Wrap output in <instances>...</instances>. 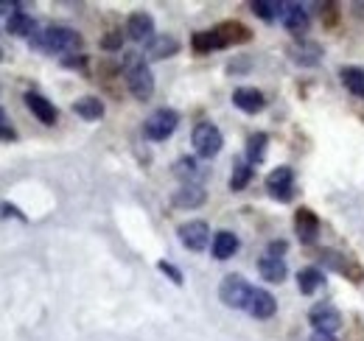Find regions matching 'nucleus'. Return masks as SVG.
<instances>
[{"instance_id": "f257e3e1", "label": "nucleus", "mask_w": 364, "mask_h": 341, "mask_svg": "<svg viewBox=\"0 0 364 341\" xmlns=\"http://www.w3.org/2000/svg\"><path fill=\"white\" fill-rule=\"evenodd\" d=\"M28 43L34 50H43V53H76L82 48V34L68 26H48L43 31H37Z\"/></svg>"}, {"instance_id": "f03ea898", "label": "nucleus", "mask_w": 364, "mask_h": 341, "mask_svg": "<svg viewBox=\"0 0 364 341\" xmlns=\"http://www.w3.org/2000/svg\"><path fill=\"white\" fill-rule=\"evenodd\" d=\"M124 76H127V87L135 95L137 101H149L154 95V76L146 65V59L137 50H127L124 53Z\"/></svg>"}, {"instance_id": "7ed1b4c3", "label": "nucleus", "mask_w": 364, "mask_h": 341, "mask_svg": "<svg viewBox=\"0 0 364 341\" xmlns=\"http://www.w3.org/2000/svg\"><path fill=\"white\" fill-rule=\"evenodd\" d=\"M191 143H193V151H196L202 160H213V157L222 151L225 137H222V131L213 126L210 121H202V124L193 126Z\"/></svg>"}, {"instance_id": "20e7f679", "label": "nucleus", "mask_w": 364, "mask_h": 341, "mask_svg": "<svg viewBox=\"0 0 364 341\" xmlns=\"http://www.w3.org/2000/svg\"><path fill=\"white\" fill-rule=\"evenodd\" d=\"M177 126H180V112L163 107V109H157V112H151V115L146 118L143 134H146L149 140H154V143H163V140H168V137L177 131Z\"/></svg>"}, {"instance_id": "39448f33", "label": "nucleus", "mask_w": 364, "mask_h": 341, "mask_svg": "<svg viewBox=\"0 0 364 341\" xmlns=\"http://www.w3.org/2000/svg\"><path fill=\"white\" fill-rule=\"evenodd\" d=\"M250 297H252V286L241 274H228L219 286V299L232 310H247Z\"/></svg>"}, {"instance_id": "423d86ee", "label": "nucleus", "mask_w": 364, "mask_h": 341, "mask_svg": "<svg viewBox=\"0 0 364 341\" xmlns=\"http://www.w3.org/2000/svg\"><path fill=\"white\" fill-rule=\"evenodd\" d=\"M177 235H180L182 247L191 252H202L210 244V227L205 221H185L177 229Z\"/></svg>"}, {"instance_id": "0eeeda50", "label": "nucleus", "mask_w": 364, "mask_h": 341, "mask_svg": "<svg viewBox=\"0 0 364 341\" xmlns=\"http://www.w3.org/2000/svg\"><path fill=\"white\" fill-rule=\"evenodd\" d=\"M267 190L277 202H291L294 196V170L289 166H280L267 176Z\"/></svg>"}, {"instance_id": "6e6552de", "label": "nucleus", "mask_w": 364, "mask_h": 341, "mask_svg": "<svg viewBox=\"0 0 364 341\" xmlns=\"http://www.w3.org/2000/svg\"><path fill=\"white\" fill-rule=\"evenodd\" d=\"M309 322H311V328L317 330V333H336L339 330V325H342V313L333 308V305H328V302H319L311 308V313H309Z\"/></svg>"}, {"instance_id": "1a4fd4ad", "label": "nucleus", "mask_w": 364, "mask_h": 341, "mask_svg": "<svg viewBox=\"0 0 364 341\" xmlns=\"http://www.w3.org/2000/svg\"><path fill=\"white\" fill-rule=\"evenodd\" d=\"M280 20H283V28H286L289 34H294V37H303V34H309V26H311V20H309V11H306V6H300V3H283Z\"/></svg>"}, {"instance_id": "9d476101", "label": "nucleus", "mask_w": 364, "mask_h": 341, "mask_svg": "<svg viewBox=\"0 0 364 341\" xmlns=\"http://www.w3.org/2000/svg\"><path fill=\"white\" fill-rule=\"evenodd\" d=\"M127 34H129V40H135V43H151L157 34H154V17L149 14V11H135V14H129V20H127Z\"/></svg>"}, {"instance_id": "9b49d317", "label": "nucleus", "mask_w": 364, "mask_h": 341, "mask_svg": "<svg viewBox=\"0 0 364 341\" xmlns=\"http://www.w3.org/2000/svg\"><path fill=\"white\" fill-rule=\"evenodd\" d=\"M26 107H28L31 115H34L40 124H46V126H53V124L59 121V109L53 107V101H48L46 95H40V92H26Z\"/></svg>"}, {"instance_id": "f8f14e48", "label": "nucleus", "mask_w": 364, "mask_h": 341, "mask_svg": "<svg viewBox=\"0 0 364 341\" xmlns=\"http://www.w3.org/2000/svg\"><path fill=\"white\" fill-rule=\"evenodd\" d=\"M289 56L300 67H317L319 59H322V48L317 43H311V40H297L289 48Z\"/></svg>"}, {"instance_id": "ddd939ff", "label": "nucleus", "mask_w": 364, "mask_h": 341, "mask_svg": "<svg viewBox=\"0 0 364 341\" xmlns=\"http://www.w3.org/2000/svg\"><path fill=\"white\" fill-rule=\"evenodd\" d=\"M294 232L300 235V241L303 244H314L319 235V218L314 210H309V207H300L297 213H294Z\"/></svg>"}, {"instance_id": "4468645a", "label": "nucleus", "mask_w": 364, "mask_h": 341, "mask_svg": "<svg viewBox=\"0 0 364 341\" xmlns=\"http://www.w3.org/2000/svg\"><path fill=\"white\" fill-rule=\"evenodd\" d=\"M232 104H235L241 112L255 115V112H261V109H264L267 98H264V92H261V90H255V87H238V90L232 92Z\"/></svg>"}, {"instance_id": "2eb2a0df", "label": "nucleus", "mask_w": 364, "mask_h": 341, "mask_svg": "<svg viewBox=\"0 0 364 341\" xmlns=\"http://www.w3.org/2000/svg\"><path fill=\"white\" fill-rule=\"evenodd\" d=\"M205 199H208V193H205L202 185H182L180 190H174L171 205H174V207H182V210H193V207H202Z\"/></svg>"}, {"instance_id": "dca6fc26", "label": "nucleus", "mask_w": 364, "mask_h": 341, "mask_svg": "<svg viewBox=\"0 0 364 341\" xmlns=\"http://www.w3.org/2000/svg\"><path fill=\"white\" fill-rule=\"evenodd\" d=\"M247 310H250V316H255V319H269V316H274V310H277V302H274V297L269 291L252 288V297H250Z\"/></svg>"}, {"instance_id": "f3484780", "label": "nucleus", "mask_w": 364, "mask_h": 341, "mask_svg": "<svg viewBox=\"0 0 364 341\" xmlns=\"http://www.w3.org/2000/svg\"><path fill=\"white\" fill-rule=\"evenodd\" d=\"M6 31L11 34V37H34L37 34V23H34V17L31 14H26V11H11L9 14V20H6Z\"/></svg>"}, {"instance_id": "a211bd4d", "label": "nucleus", "mask_w": 364, "mask_h": 341, "mask_svg": "<svg viewBox=\"0 0 364 341\" xmlns=\"http://www.w3.org/2000/svg\"><path fill=\"white\" fill-rule=\"evenodd\" d=\"M180 50V40H174L171 34H157L151 43H146V56L149 59H168V56H174Z\"/></svg>"}, {"instance_id": "6ab92c4d", "label": "nucleus", "mask_w": 364, "mask_h": 341, "mask_svg": "<svg viewBox=\"0 0 364 341\" xmlns=\"http://www.w3.org/2000/svg\"><path fill=\"white\" fill-rule=\"evenodd\" d=\"M210 249H213V257H216V260H230V257L238 252V235H232L230 229L216 232Z\"/></svg>"}, {"instance_id": "aec40b11", "label": "nucleus", "mask_w": 364, "mask_h": 341, "mask_svg": "<svg viewBox=\"0 0 364 341\" xmlns=\"http://www.w3.org/2000/svg\"><path fill=\"white\" fill-rule=\"evenodd\" d=\"M191 48H193L196 53H210V50L228 48V45H225V40H222L219 28H210V31H196V34L191 37Z\"/></svg>"}, {"instance_id": "412c9836", "label": "nucleus", "mask_w": 364, "mask_h": 341, "mask_svg": "<svg viewBox=\"0 0 364 341\" xmlns=\"http://www.w3.org/2000/svg\"><path fill=\"white\" fill-rule=\"evenodd\" d=\"M258 271H261V277L267 280V283H283L286 280V263H283V257H261L258 260Z\"/></svg>"}, {"instance_id": "4be33fe9", "label": "nucleus", "mask_w": 364, "mask_h": 341, "mask_svg": "<svg viewBox=\"0 0 364 341\" xmlns=\"http://www.w3.org/2000/svg\"><path fill=\"white\" fill-rule=\"evenodd\" d=\"M73 112L82 121H98V118H104V101L95 98V95H85V98H79L73 104Z\"/></svg>"}, {"instance_id": "5701e85b", "label": "nucleus", "mask_w": 364, "mask_h": 341, "mask_svg": "<svg viewBox=\"0 0 364 341\" xmlns=\"http://www.w3.org/2000/svg\"><path fill=\"white\" fill-rule=\"evenodd\" d=\"M174 173L180 176L185 185H199V179L205 176V170L199 168V163H196L193 157H180V160L174 163Z\"/></svg>"}, {"instance_id": "b1692460", "label": "nucleus", "mask_w": 364, "mask_h": 341, "mask_svg": "<svg viewBox=\"0 0 364 341\" xmlns=\"http://www.w3.org/2000/svg\"><path fill=\"white\" fill-rule=\"evenodd\" d=\"M219 28V34H222V40L225 45H238V43H250L252 40V31L247 28V26H241V23H222V26H216Z\"/></svg>"}, {"instance_id": "393cba45", "label": "nucleus", "mask_w": 364, "mask_h": 341, "mask_svg": "<svg viewBox=\"0 0 364 341\" xmlns=\"http://www.w3.org/2000/svg\"><path fill=\"white\" fill-rule=\"evenodd\" d=\"M297 286H300V291H303V294H314L317 288L325 286V274L319 271L317 266L300 269V274H297Z\"/></svg>"}, {"instance_id": "a878e982", "label": "nucleus", "mask_w": 364, "mask_h": 341, "mask_svg": "<svg viewBox=\"0 0 364 341\" xmlns=\"http://www.w3.org/2000/svg\"><path fill=\"white\" fill-rule=\"evenodd\" d=\"M267 143H269V137H267L264 131L250 134V140H247V163H250V166L264 163V157H267Z\"/></svg>"}, {"instance_id": "bb28decb", "label": "nucleus", "mask_w": 364, "mask_h": 341, "mask_svg": "<svg viewBox=\"0 0 364 341\" xmlns=\"http://www.w3.org/2000/svg\"><path fill=\"white\" fill-rule=\"evenodd\" d=\"M342 85L348 92H353V95H359L364 98V70L362 67H342Z\"/></svg>"}, {"instance_id": "cd10ccee", "label": "nucleus", "mask_w": 364, "mask_h": 341, "mask_svg": "<svg viewBox=\"0 0 364 341\" xmlns=\"http://www.w3.org/2000/svg\"><path fill=\"white\" fill-rule=\"evenodd\" d=\"M252 182V166L250 163H238L235 160V166H232V176H230V190H244L247 185Z\"/></svg>"}, {"instance_id": "c85d7f7f", "label": "nucleus", "mask_w": 364, "mask_h": 341, "mask_svg": "<svg viewBox=\"0 0 364 341\" xmlns=\"http://www.w3.org/2000/svg\"><path fill=\"white\" fill-rule=\"evenodd\" d=\"M252 11H255L261 20L272 23L274 17L283 11V3H274V0H255V3H252Z\"/></svg>"}, {"instance_id": "c756f323", "label": "nucleus", "mask_w": 364, "mask_h": 341, "mask_svg": "<svg viewBox=\"0 0 364 341\" xmlns=\"http://www.w3.org/2000/svg\"><path fill=\"white\" fill-rule=\"evenodd\" d=\"M322 263H325L328 269L339 271V274H350V271H353V266H350V257L339 255V252H322Z\"/></svg>"}, {"instance_id": "7c9ffc66", "label": "nucleus", "mask_w": 364, "mask_h": 341, "mask_svg": "<svg viewBox=\"0 0 364 341\" xmlns=\"http://www.w3.org/2000/svg\"><path fill=\"white\" fill-rule=\"evenodd\" d=\"M157 269H160L166 277H171V283H174V286H182V283H185L182 271L177 269V266H174V263H168V260H160V263H157Z\"/></svg>"}, {"instance_id": "2f4dec72", "label": "nucleus", "mask_w": 364, "mask_h": 341, "mask_svg": "<svg viewBox=\"0 0 364 341\" xmlns=\"http://www.w3.org/2000/svg\"><path fill=\"white\" fill-rule=\"evenodd\" d=\"M0 140H3V143H9V140H17V131H14V126H11L9 115L3 112V107H0Z\"/></svg>"}, {"instance_id": "473e14b6", "label": "nucleus", "mask_w": 364, "mask_h": 341, "mask_svg": "<svg viewBox=\"0 0 364 341\" xmlns=\"http://www.w3.org/2000/svg\"><path fill=\"white\" fill-rule=\"evenodd\" d=\"M121 45H124V34H121V31H109V34L101 40V48H104V50H121Z\"/></svg>"}, {"instance_id": "72a5a7b5", "label": "nucleus", "mask_w": 364, "mask_h": 341, "mask_svg": "<svg viewBox=\"0 0 364 341\" xmlns=\"http://www.w3.org/2000/svg\"><path fill=\"white\" fill-rule=\"evenodd\" d=\"M286 249H289V244H286V241H272V244H269V255L272 257H280Z\"/></svg>"}, {"instance_id": "f704fd0d", "label": "nucleus", "mask_w": 364, "mask_h": 341, "mask_svg": "<svg viewBox=\"0 0 364 341\" xmlns=\"http://www.w3.org/2000/svg\"><path fill=\"white\" fill-rule=\"evenodd\" d=\"M0 213H3V215H14V218H20V221H26V215L20 213V210H17L14 205H6V202L0 205Z\"/></svg>"}, {"instance_id": "c9c22d12", "label": "nucleus", "mask_w": 364, "mask_h": 341, "mask_svg": "<svg viewBox=\"0 0 364 341\" xmlns=\"http://www.w3.org/2000/svg\"><path fill=\"white\" fill-rule=\"evenodd\" d=\"M62 65H65V67H85V65H87V56H76V59L68 56V59H62Z\"/></svg>"}, {"instance_id": "e433bc0d", "label": "nucleus", "mask_w": 364, "mask_h": 341, "mask_svg": "<svg viewBox=\"0 0 364 341\" xmlns=\"http://www.w3.org/2000/svg\"><path fill=\"white\" fill-rule=\"evenodd\" d=\"M311 341H336V339H333L331 333H314V336H311Z\"/></svg>"}, {"instance_id": "4c0bfd02", "label": "nucleus", "mask_w": 364, "mask_h": 341, "mask_svg": "<svg viewBox=\"0 0 364 341\" xmlns=\"http://www.w3.org/2000/svg\"><path fill=\"white\" fill-rule=\"evenodd\" d=\"M0 56H3V50H0Z\"/></svg>"}]
</instances>
